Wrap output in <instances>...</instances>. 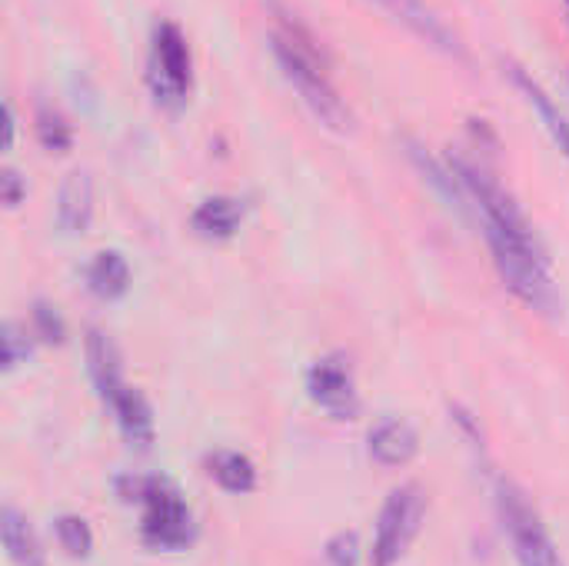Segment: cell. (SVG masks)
I'll return each instance as SVG.
<instances>
[{"mask_svg":"<svg viewBox=\"0 0 569 566\" xmlns=\"http://www.w3.org/2000/svg\"><path fill=\"white\" fill-rule=\"evenodd\" d=\"M117 497L123 504H137L143 510L140 537L150 550L177 554L197 540L193 510L187 507V500L173 480L157 477V474H127L117 480Z\"/></svg>","mask_w":569,"mask_h":566,"instance_id":"cell-1","label":"cell"},{"mask_svg":"<svg viewBox=\"0 0 569 566\" xmlns=\"http://www.w3.org/2000/svg\"><path fill=\"white\" fill-rule=\"evenodd\" d=\"M270 50L277 57L280 73L287 77V83L297 90V97L303 100V107L327 127V130H350V110L343 103V97L337 93L333 80L327 77L323 63L313 57L310 47H303L297 37L290 33H273L270 37Z\"/></svg>","mask_w":569,"mask_h":566,"instance_id":"cell-2","label":"cell"},{"mask_svg":"<svg viewBox=\"0 0 569 566\" xmlns=\"http://www.w3.org/2000/svg\"><path fill=\"white\" fill-rule=\"evenodd\" d=\"M497 514L503 524V534L510 537L513 557L520 566H563L560 550L540 517V510L530 504V497L513 484L500 480L497 484Z\"/></svg>","mask_w":569,"mask_h":566,"instance_id":"cell-3","label":"cell"},{"mask_svg":"<svg viewBox=\"0 0 569 566\" xmlns=\"http://www.w3.org/2000/svg\"><path fill=\"white\" fill-rule=\"evenodd\" d=\"M427 517V494L417 484H403L390 490V497L380 507L377 517V534H373V550H370V566H397L410 544L417 540L420 527Z\"/></svg>","mask_w":569,"mask_h":566,"instance_id":"cell-4","label":"cell"},{"mask_svg":"<svg viewBox=\"0 0 569 566\" xmlns=\"http://www.w3.org/2000/svg\"><path fill=\"white\" fill-rule=\"evenodd\" d=\"M147 83L157 97V103L177 110L187 103L193 70H190V47L177 23L163 20L153 27L150 37V60H147Z\"/></svg>","mask_w":569,"mask_h":566,"instance_id":"cell-5","label":"cell"},{"mask_svg":"<svg viewBox=\"0 0 569 566\" xmlns=\"http://www.w3.org/2000/svg\"><path fill=\"white\" fill-rule=\"evenodd\" d=\"M307 394L333 420H357L360 417V390H357L350 360L340 354L320 357L307 370Z\"/></svg>","mask_w":569,"mask_h":566,"instance_id":"cell-6","label":"cell"},{"mask_svg":"<svg viewBox=\"0 0 569 566\" xmlns=\"http://www.w3.org/2000/svg\"><path fill=\"white\" fill-rule=\"evenodd\" d=\"M373 3L380 10H387L397 23H403L413 37H420L423 43L437 47L440 53L457 57V60L467 57L463 40L457 37V30L443 17H437V10L427 7V0H373Z\"/></svg>","mask_w":569,"mask_h":566,"instance_id":"cell-7","label":"cell"},{"mask_svg":"<svg viewBox=\"0 0 569 566\" xmlns=\"http://www.w3.org/2000/svg\"><path fill=\"white\" fill-rule=\"evenodd\" d=\"M110 410H113V417H117V427H120V434H123V440H127V447H133V450H140V454H147L150 447H153V440H157V420H153V407H150V400L137 390V387H123L110 404H107Z\"/></svg>","mask_w":569,"mask_h":566,"instance_id":"cell-8","label":"cell"},{"mask_svg":"<svg viewBox=\"0 0 569 566\" xmlns=\"http://www.w3.org/2000/svg\"><path fill=\"white\" fill-rule=\"evenodd\" d=\"M367 450H370V457L380 467H407L417 457V450H420V437H417V430L407 420L387 417V420H380L370 430Z\"/></svg>","mask_w":569,"mask_h":566,"instance_id":"cell-9","label":"cell"},{"mask_svg":"<svg viewBox=\"0 0 569 566\" xmlns=\"http://www.w3.org/2000/svg\"><path fill=\"white\" fill-rule=\"evenodd\" d=\"M87 374H90V384L97 390V397L103 404H110L123 387V364H120V354L113 347V340L100 330H90L87 334Z\"/></svg>","mask_w":569,"mask_h":566,"instance_id":"cell-10","label":"cell"},{"mask_svg":"<svg viewBox=\"0 0 569 566\" xmlns=\"http://www.w3.org/2000/svg\"><path fill=\"white\" fill-rule=\"evenodd\" d=\"M507 70H510V80H513V87L527 97V103L537 110V117L543 120V127H547V133L553 137V143L560 147V153L569 160V117L553 103V97L520 67V63H507Z\"/></svg>","mask_w":569,"mask_h":566,"instance_id":"cell-11","label":"cell"},{"mask_svg":"<svg viewBox=\"0 0 569 566\" xmlns=\"http://www.w3.org/2000/svg\"><path fill=\"white\" fill-rule=\"evenodd\" d=\"M93 220V180L90 173L77 170L63 180L57 193V227L70 237L83 234Z\"/></svg>","mask_w":569,"mask_h":566,"instance_id":"cell-12","label":"cell"},{"mask_svg":"<svg viewBox=\"0 0 569 566\" xmlns=\"http://www.w3.org/2000/svg\"><path fill=\"white\" fill-rule=\"evenodd\" d=\"M247 217V203L240 197H207L197 203L190 224L203 240H230Z\"/></svg>","mask_w":569,"mask_h":566,"instance_id":"cell-13","label":"cell"},{"mask_svg":"<svg viewBox=\"0 0 569 566\" xmlns=\"http://www.w3.org/2000/svg\"><path fill=\"white\" fill-rule=\"evenodd\" d=\"M0 537H3V550L17 566H43L47 554L40 547V537L30 524L27 514H20L17 507H3L0 510Z\"/></svg>","mask_w":569,"mask_h":566,"instance_id":"cell-14","label":"cell"},{"mask_svg":"<svg viewBox=\"0 0 569 566\" xmlns=\"http://www.w3.org/2000/svg\"><path fill=\"white\" fill-rule=\"evenodd\" d=\"M203 470L207 477L227 490V494H253L257 490V467L250 457L237 454V450H213L203 457Z\"/></svg>","mask_w":569,"mask_h":566,"instance_id":"cell-15","label":"cell"},{"mask_svg":"<svg viewBox=\"0 0 569 566\" xmlns=\"http://www.w3.org/2000/svg\"><path fill=\"white\" fill-rule=\"evenodd\" d=\"M87 287L100 300H120L130 290V264L120 250H100L87 267Z\"/></svg>","mask_w":569,"mask_h":566,"instance_id":"cell-16","label":"cell"},{"mask_svg":"<svg viewBox=\"0 0 569 566\" xmlns=\"http://www.w3.org/2000/svg\"><path fill=\"white\" fill-rule=\"evenodd\" d=\"M53 530H57V544H60V550H63L67 557L87 560V557L93 554V530H90V524H87L83 517H77V514L57 517Z\"/></svg>","mask_w":569,"mask_h":566,"instance_id":"cell-17","label":"cell"},{"mask_svg":"<svg viewBox=\"0 0 569 566\" xmlns=\"http://www.w3.org/2000/svg\"><path fill=\"white\" fill-rule=\"evenodd\" d=\"M37 140H40V147L50 150V153H67V150H70L73 133H70V123L63 120L60 110H53V107H47V103L37 107Z\"/></svg>","mask_w":569,"mask_h":566,"instance_id":"cell-18","label":"cell"},{"mask_svg":"<svg viewBox=\"0 0 569 566\" xmlns=\"http://www.w3.org/2000/svg\"><path fill=\"white\" fill-rule=\"evenodd\" d=\"M327 564L330 566H357L360 560V540L353 530H340L327 540V550H323Z\"/></svg>","mask_w":569,"mask_h":566,"instance_id":"cell-19","label":"cell"},{"mask_svg":"<svg viewBox=\"0 0 569 566\" xmlns=\"http://www.w3.org/2000/svg\"><path fill=\"white\" fill-rule=\"evenodd\" d=\"M30 360V340L17 324H3V370L13 374L20 364Z\"/></svg>","mask_w":569,"mask_h":566,"instance_id":"cell-20","label":"cell"},{"mask_svg":"<svg viewBox=\"0 0 569 566\" xmlns=\"http://www.w3.org/2000/svg\"><path fill=\"white\" fill-rule=\"evenodd\" d=\"M33 330H37V337L47 340V344H63V334H67V327H63L57 307H50V304H37V307H33Z\"/></svg>","mask_w":569,"mask_h":566,"instance_id":"cell-21","label":"cell"},{"mask_svg":"<svg viewBox=\"0 0 569 566\" xmlns=\"http://www.w3.org/2000/svg\"><path fill=\"white\" fill-rule=\"evenodd\" d=\"M0 190H3L7 210H17V207L23 203V197H27V183H23V177H20L13 167H7V170L0 173Z\"/></svg>","mask_w":569,"mask_h":566,"instance_id":"cell-22","label":"cell"},{"mask_svg":"<svg viewBox=\"0 0 569 566\" xmlns=\"http://www.w3.org/2000/svg\"><path fill=\"white\" fill-rule=\"evenodd\" d=\"M13 137H17V113L13 103L3 100V150H13Z\"/></svg>","mask_w":569,"mask_h":566,"instance_id":"cell-23","label":"cell"},{"mask_svg":"<svg viewBox=\"0 0 569 566\" xmlns=\"http://www.w3.org/2000/svg\"><path fill=\"white\" fill-rule=\"evenodd\" d=\"M563 10H567V20H569V0H563Z\"/></svg>","mask_w":569,"mask_h":566,"instance_id":"cell-24","label":"cell"}]
</instances>
